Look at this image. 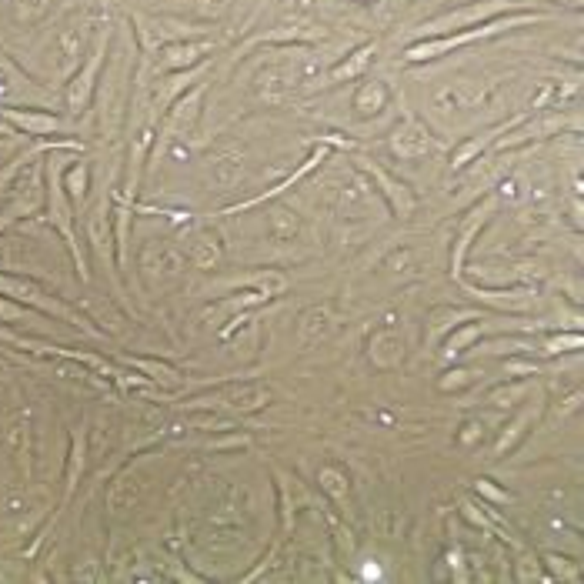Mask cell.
Returning a JSON list of instances; mask_svg holds the SVG:
<instances>
[{
	"instance_id": "5b68a950",
	"label": "cell",
	"mask_w": 584,
	"mask_h": 584,
	"mask_svg": "<svg viewBox=\"0 0 584 584\" xmlns=\"http://www.w3.org/2000/svg\"><path fill=\"white\" fill-rule=\"evenodd\" d=\"M0 294H4V298H11V301H17V304H31V308H37V311L54 314V318H61V321H67V324H74V328H81V331H87V334H97L94 324H87L74 308H67V304H61V301L54 298V294H47L41 284L27 281V277L0 274Z\"/></svg>"
},
{
	"instance_id": "d590c367",
	"label": "cell",
	"mask_w": 584,
	"mask_h": 584,
	"mask_svg": "<svg viewBox=\"0 0 584 584\" xmlns=\"http://www.w3.org/2000/svg\"><path fill=\"white\" fill-rule=\"evenodd\" d=\"M478 338H481V324H468L464 331H454L451 334L448 344H444V354H448V358H461V354L468 351Z\"/></svg>"
},
{
	"instance_id": "f546056e",
	"label": "cell",
	"mask_w": 584,
	"mask_h": 584,
	"mask_svg": "<svg viewBox=\"0 0 584 584\" xmlns=\"http://www.w3.org/2000/svg\"><path fill=\"white\" fill-rule=\"evenodd\" d=\"M87 187H91V167H87V161L64 167V191L71 197V204H84Z\"/></svg>"
},
{
	"instance_id": "2e32d148",
	"label": "cell",
	"mask_w": 584,
	"mask_h": 584,
	"mask_svg": "<svg viewBox=\"0 0 584 584\" xmlns=\"http://www.w3.org/2000/svg\"><path fill=\"white\" fill-rule=\"evenodd\" d=\"M107 207H111V201H107V194H101L91 204V211H87L84 224H87V241H91L97 261H104L107 267H111V261H114V231H111V221H107Z\"/></svg>"
},
{
	"instance_id": "60d3db41",
	"label": "cell",
	"mask_w": 584,
	"mask_h": 584,
	"mask_svg": "<svg viewBox=\"0 0 584 584\" xmlns=\"http://www.w3.org/2000/svg\"><path fill=\"white\" fill-rule=\"evenodd\" d=\"M187 4H191V11L204 14V17H221L231 11L234 0H187Z\"/></svg>"
},
{
	"instance_id": "30bf717a",
	"label": "cell",
	"mask_w": 584,
	"mask_h": 584,
	"mask_svg": "<svg viewBox=\"0 0 584 584\" xmlns=\"http://www.w3.org/2000/svg\"><path fill=\"white\" fill-rule=\"evenodd\" d=\"M214 51V41H201V37H187V41H171L157 47L154 67L157 74H171V71H191V67L204 64L207 54Z\"/></svg>"
},
{
	"instance_id": "bcb514c9",
	"label": "cell",
	"mask_w": 584,
	"mask_h": 584,
	"mask_svg": "<svg viewBox=\"0 0 584 584\" xmlns=\"http://www.w3.org/2000/svg\"><path fill=\"white\" fill-rule=\"evenodd\" d=\"M504 348V341H491L488 344V351H501ZM508 348L511 351H524V341H508Z\"/></svg>"
},
{
	"instance_id": "6da1fadb",
	"label": "cell",
	"mask_w": 584,
	"mask_h": 584,
	"mask_svg": "<svg viewBox=\"0 0 584 584\" xmlns=\"http://www.w3.org/2000/svg\"><path fill=\"white\" fill-rule=\"evenodd\" d=\"M548 14L541 11H518L508 17H498V21H488L481 27H468V31H454V34H441V37H418L414 44L404 47V61L408 64H428V61H441L444 54L458 51V47H468L474 41H484V37H498L504 31H514V27H528L544 21Z\"/></svg>"
},
{
	"instance_id": "e575fe53",
	"label": "cell",
	"mask_w": 584,
	"mask_h": 584,
	"mask_svg": "<svg viewBox=\"0 0 584 584\" xmlns=\"http://www.w3.org/2000/svg\"><path fill=\"white\" fill-rule=\"evenodd\" d=\"M81 471H84V441L74 438V448H71V464H67V494H64V504H71L77 484H81Z\"/></svg>"
},
{
	"instance_id": "8d00e7d4",
	"label": "cell",
	"mask_w": 584,
	"mask_h": 584,
	"mask_svg": "<svg viewBox=\"0 0 584 584\" xmlns=\"http://www.w3.org/2000/svg\"><path fill=\"white\" fill-rule=\"evenodd\" d=\"M131 364H134V368H141V371H147V374H151V378H154V381H161V384H167V388H177V381H181V378H177V371H174V368H167V364H161V361L134 358Z\"/></svg>"
},
{
	"instance_id": "ba28073f",
	"label": "cell",
	"mask_w": 584,
	"mask_h": 584,
	"mask_svg": "<svg viewBox=\"0 0 584 584\" xmlns=\"http://www.w3.org/2000/svg\"><path fill=\"white\" fill-rule=\"evenodd\" d=\"M201 104H204V81L177 97V101L161 114L164 121H161V131H157V151H164L171 141L184 137L187 131H194L197 117H201Z\"/></svg>"
},
{
	"instance_id": "83f0119b",
	"label": "cell",
	"mask_w": 584,
	"mask_h": 584,
	"mask_svg": "<svg viewBox=\"0 0 584 584\" xmlns=\"http://www.w3.org/2000/svg\"><path fill=\"white\" fill-rule=\"evenodd\" d=\"M511 124H514V121H511ZM511 124H498V127H491V131H484L481 137H471V141H464V144L458 147V151H454V161H451L454 171H461V167H468V164L474 161V157H478L488 144L498 141V137H501L504 131H508Z\"/></svg>"
},
{
	"instance_id": "44dd1931",
	"label": "cell",
	"mask_w": 584,
	"mask_h": 584,
	"mask_svg": "<svg viewBox=\"0 0 584 584\" xmlns=\"http://www.w3.org/2000/svg\"><path fill=\"white\" fill-rule=\"evenodd\" d=\"M324 157H328V151H324V147H318V151H311L308 157H304V164L298 167V171H294V174H287L281 184H277V187H271V191H267V194H257V197H251V201H244V204H237V207H231V211H227V214L247 211V207H257V204H264V201H267V197H277V194H284V191H287V187H294V184H298V181H301V177H308V174L314 171V167H318V164L324 161Z\"/></svg>"
},
{
	"instance_id": "4fadbf2b",
	"label": "cell",
	"mask_w": 584,
	"mask_h": 584,
	"mask_svg": "<svg viewBox=\"0 0 584 584\" xmlns=\"http://www.w3.org/2000/svg\"><path fill=\"white\" fill-rule=\"evenodd\" d=\"M484 104V91L474 87L471 81H458V84H448L434 94V111H438L444 121H461L464 114L478 111Z\"/></svg>"
},
{
	"instance_id": "ab89813d",
	"label": "cell",
	"mask_w": 584,
	"mask_h": 584,
	"mask_svg": "<svg viewBox=\"0 0 584 584\" xmlns=\"http://www.w3.org/2000/svg\"><path fill=\"white\" fill-rule=\"evenodd\" d=\"M581 344H584V338L578 331H574V334H554V338L544 341V351H548V354H564V351H578Z\"/></svg>"
},
{
	"instance_id": "f35d334b",
	"label": "cell",
	"mask_w": 584,
	"mask_h": 584,
	"mask_svg": "<svg viewBox=\"0 0 584 584\" xmlns=\"http://www.w3.org/2000/svg\"><path fill=\"white\" fill-rule=\"evenodd\" d=\"M0 321H11V324L27 321V324H34V321H41V314L21 308L17 301H4V298H0Z\"/></svg>"
},
{
	"instance_id": "b9f144b4",
	"label": "cell",
	"mask_w": 584,
	"mask_h": 584,
	"mask_svg": "<svg viewBox=\"0 0 584 584\" xmlns=\"http://www.w3.org/2000/svg\"><path fill=\"white\" fill-rule=\"evenodd\" d=\"M544 564L554 571V578L561 581H578V568H571L568 558H558V554H544Z\"/></svg>"
},
{
	"instance_id": "74e56055",
	"label": "cell",
	"mask_w": 584,
	"mask_h": 584,
	"mask_svg": "<svg viewBox=\"0 0 584 584\" xmlns=\"http://www.w3.org/2000/svg\"><path fill=\"white\" fill-rule=\"evenodd\" d=\"M531 421H534V411H524V414H521V418L511 424V431H504V434H501L498 448H494V458H501V454H504V451H508V448H514V441H518V438H521V434H524V431H528V424H531Z\"/></svg>"
},
{
	"instance_id": "277c9868",
	"label": "cell",
	"mask_w": 584,
	"mask_h": 584,
	"mask_svg": "<svg viewBox=\"0 0 584 584\" xmlns=\"http://www.w3.org/2000/svg\"><path fill=\"white\" fill-rule=\"evenodd\" d=\"M107 51H111V27H101L87 51L84 64L77 67V74L71 81L64 84V101H67V111L71 114H84L87 107L94 101V91H97V81H101V71H104V61H107Z\"/></svg>"
},
{
	"instance_id": "8fae6325",
	"label": "cell",
	"mask_w": 584,
	"mask_h": 584,
	"mask_svg": "<svg viewBox=\"0 0 584 584\" xmlns=\"http://www.w3.org/2000/svg\"><path fill=\"white\" fill-rule=\"evenodd\" d=\"M388 144H391V154L398 157V161H421V157L441 151V144L434 141V134L418 121V117H408L404 124L394 127Z\"/></svg>"
},
{
	"instance_id": "4dcf8cb0",
	"label": "cell",
	"mask_w": 584,
	"mask_h": 584,
	"mask_svg": "<svg viewBox=\"0 0 584 584\" xmlns=\"http://www.w3.org/2000/svg\"><path fill=\"white\" fill-rule=\"evenodd\" d=\"M244 164L237 161V154H224V157H211V181L217 187H231L241 181Z\"/></svg>"
},
{
	"instance_id": "836d02e7",
	"label": "cell",
	"mask_w": 584,
	"mask_h": 584,
	"mask_svg": "<svg viewBox=\"0 0 584 584\" xmlns=\"http://www.w3.org/2000/svg\"><path fill=\"white\" fill-rule=\"evenodd\" d=\"M318 481H321V488L331 494V501H338V504H348V474L338 471V468H321L318 471Z\"/></svg>"
},
{
	"instance_id": "7bdbcfd3",
	"label": "cell",
	"mask_w": 584,
	"mask_h": 584,
	"mask_svg": "<svg viewBox=\"0 0 584 584\" xmlns=\"http://www.w3.org/2000/svg\"><path fill=\"white\" fill-rule=\"evenodd\" d=\"M524 394H528V388H524V384H511V388L491 391V401L498 404V408H511V404H518V398H524Z\"/></svg>"
},
{
	"instance_id": "1f68e13d",
	"label": "cell",
	"mask_w": 584,
	"mask_h": 584,
	"mask_svg": "<svg viewBox=\"0 0 584 584\" xmlns=\"http://www.w3.org/2000/svg\"><path fill=\"white\" fill-rule=\"evenodd\" d=\"M7 7H11L17 24L31 27V24L44 21L47 17V11H51V0H7Z\"/></svg>"
},
{
	"instance_id": "d4e9b609",
	"label": "cell",
	"mask_w": 584,
	"mask_h": 584,
	"mask_svg": "<svg viewBox=\"0 0 584 584\" xmlns=\"http://www.w3.org/2000/svg\"><path fill=\"white\" fill-rule=\"evenodd\" d=\"M34 91V84L17 71V67L0 57V104H11V101H27V94Z\"/></svg>"
},
{
	"instance_id": "4316f807",
	"label": "cell",
	"mask_w": 584,
	"mask_h": 584,
	"mask_svg": "<svg viewBox=\"0 0 584 584\" xmlns=\"http://www.w3.org/2000/svg\"><path fill=\"white\" fill-rule=\"evenodd\" d=\"M234 287H254L257 294H264V298H277V294L287 291V277L281 271H254V274H244L231 281Z\"/></svg>"
},
{
	"instance_id": "8992f818",
	"label": "cell",
	"mask_w": 584,
	"mask_h": 584,
	"mask_svg": "<svg viewBox=\"0 0 584 584\" xmlns=\"http://www.w3.org/2000/svg\"><path fill=\"white\" fill-rule=\"evenodd\" d=\"M84 24L87 21L64 24L61 31L54 34L51 61H47V71H51V77H57L54 84H67L77 74V67L84 64Z\"/></svg>"
},
{
	"instance_id": "ac0fdd59",
	"label": "cell",
	"mask_w": 584,
	"mask_h": 584,
	"mask_svg": "<svg viewBox=\"0 0 584 584\" xmlns=\"http://www.w3.org/2000/svg\"><path fill=\"white\" fill-rule=\"evenodd\" d=\"M298 81H301L298 67L271 64V67H264V71L257 74V94H261L264 101H271V104H281V101H287V97L294 94Z\"/></svg>"
},
{
	"instance_id": "f6af8a7d",
	"label": "cell",
	"mask_w": 584,
	"mask_h": 584,
	"mask_svg": "<svg viewBox=\"0 0 584 584\" xmlns=\"http://www.w3.org/2000/svg\"><path fill=\"white\" fill-rule=\"evenodd\" d=\"M478 491H481V494H488V498H494V501H508V494L494 488L491 481H478Z\"/></svg>"
},
{
	"instance_id": "5bb4252c",
	"label": "cell",
	"mask_w": 584,
	"mask_h": 584,
	"mask_svg": "<svg viewBox=\"0 0 584 584\" xmlns=\"http://www.w3.org/2000/svg\"><path fill=\"white\" fill-rule=\"evenodd\" d=\"M207 67L211 64H197L191 71H171V74H157V84H154V94H151V104H154V114L161 117L167 107H171L177 97L191 91L194 84H201L207 77Z\"/></svg>"
},
{
	"instance_id": "3957f363",
	"label": "cell",
	"mask_w": 584,
	"mask_h": 584,
	"mask_svg": "<svg viewBox=\"0 0 584 584\" xmlns=\"http://www.w3.org/2000/svg\"><path fill=\"white\" fill-rule=\"evenodd\" d=\"M521 0H474L468 7H454V11H444L431 21H424L418 27V37H441L454 31H468V27H481L488 21H498V17L518 14Z\"/></svg>"
},
{
	"instance_id": "cb8c5ba5",
	"label": "cell",
	"mask_w": 584,
	"mask_h": 584,
	"mask_svg": "<svg viewBox=\"0 0 584 584\" xmlns=\"http://www.w3.org/2000/svg\"><path fill=\"white\" fill-rule=\"evenodd\" d=\"M187 257H191V264L197 267V271H214L224 257L221 241H217L211 231H197L191 237V251H187Z\"/></svg>"
},
{
	"instance_id": "484cf974",
	"label": "cell",
	"mask_w": 584,
	"mask_h": 584,
	"mask_svg": "<svg viewBox=\"0 0 584 584\" xmlns=\"http://www.w3.org/2000/svg\"><path fill=\"white\" fill-rule=\"evenodd\" d=\"M388 107V87L381 81H364L358 91H354V111L361 117H374Z\"/></svg>"
},
{
	"instance_id": "9c48e42d",
	"label": "cell",
	"mask_w": 584,
	"mask_h": 584,
	"mask_svg": "<svg viewBox=\"0 0 584 584\" xmlns=\"http://www.w3.org/2000/svg\"><path fill=\"white\" fill-rule=\"evenodd\" d=\"M354 167L371 177L374 187H378V194L388 201L391 214L398 217V221H408V217L414 214V207H418V197L411 194V187L404 181H398L391 171H384L381 164H374L371 157H354Z\"/></svg>"
},
{
	"instance_id": "52a82bcc",
	"label": "cell",
	"mask_w": 584,
	"mask_h": 584,
	"mask_svg": "<svg viewBox=\"0 0 584 584\" xmlns=\"http://www.w3.org/2000/svg\"><path fill=\"white\" fill-rule=\"evenodd\" d=\"M141 274L144 281L157 287V291H164V287H171L174 281H181L184 274V254L177 251L174 244L167 241H147L141 247Z\"/></svg>"
},
{
	"instance_id": "d6a6232c",
	"label": "cell",
	"mask_w": 584,
	"mask_h": 584,
	"mask_svg": "<svg viewBox=\"0 0 584 584\" xmlns=\"http://www.w3.org/2000/svg\"><path fill=\"white\" fill-rule=\"evenodd\" d=\"M267 224H271V234L277 241H294V234H298V214H291L287 207H274V211H267Z\"/></svg>"
},
{
	"instance_id": "f1b7e54d",
	"label": "cell",
	"mask_w": 584,
	"mask_h": 584,
	"mask_svg": "<svg viewBox=\"0 0 584 584\" xmlns=\"http://www.w3.org/2000/svg\"><path fill=\"white\" fill-rule=\"evenodd\" d=\"M341 211L348 217H368L374 211V194L371 187L364 184H351L341 191Z\"/></svg>"
},
{
	"instance_id": "7402d4cb",
	"label": "cell",
	"mask_w": 584,
	"mask_h": 584,
	"mask_svg": "<svg viewBox=\"0 0 584 584\" xmlns=\"http://www.w3.org/2000/svg\"><path fill=\"white\" fill-rule=\"evenodd\" d=\"M221 401L231 411L251 414V411H261V408H267V404H271V391L261 388V384H241V388H227L221 394Z\"/></svg>"
},
{
	"instance_id": "ee69618b",
	"label": "cell",
	"mask_w": 584,
	"mask_h": 584,
	"mask_svg": "<svg viewBox=\"0 0 584 584\" xmlns=\"http://www.w3.org/2000/svg\"><path fill=\"white\" fill-rule=\"evenodd\" d=\"M454 378H444L441 381V391H451V388H461V384L471 381V371H451Z\"/></svg>"
},
{
	"instance_id": "7a4b0ae2",
	"label": "cell",
	"mask_w": 584,
	"mask_h": 584,
	"mask_svg": "<svg viewBox=\"0 0 584 584\" xmlns=\"http://www.w3.org/2000/svg\"><path fill=\"white\" fill-rule=\"evenodd\" d=\"M67 157L61 154V147L44 161V194H47V217H51L54 231L64 237L67 251H71L77 271H81V281H91V274H87L84 267V254H81V244H77V234H74V204L71 197L64 191V164Z\"/></svg>"
},
{
	"instance_id": "ffe728a7",
	"label": "cell",
	"mask_w": 584,
	"mask_h": 584,
	"mask_svg": "<svg viewBox=\"0 0 584 584\" xmlns=\"http://www.w3.org/2000/svg\"><path fill=\"white\" fill-rule=\"evenodd\" d=\"M371 57H374V44H361L358 51L348 54L341 64H334V67H331L324 87H338V84H344V81H358V77H361L364 71H368Z\"/></svg>"
},
{
	"instance_id": "9a60e30c",
	"label": "cell",
	"mask_w": 584,
	"mask_h": 584,
	"mask_svg": "<svg viewBox=\"0 0 584 584\" xmlns=\"http://www.w3.org/2000/svg\"><path fill=\"white\" fill-rule=\"evenodd\" d=\"M578 127V121H568L564 114H544L538 117V121H514L508 127V137H498V147H524V144H531V141H544V137H551V134H558L564 131V127Z\"/></svg>"
},
{
	"instance_id": "e0dca14e",
	"label": "cell",
	"mask_w": 584,
	"mask_h": 584,
	"mask_svg": "<svg viewBox=\"0 0 584 584\" xmlns=\"http://www.w3.org/2000/svg\"><path fill=\"white\" fill-rule=\"evenodd\" d=\"M7 451L17 464V471L24 478H31V451H34V441H31V411H11L7 414Z\"/></svg>"
},
{
	"instance_id": "603a6c76",
	"label": "cell",
	"mask_w": 584,
	"mask_h": 584,
	"mask_svg": "<svg viewBox=\"0 0 584 584\" xmlns=\"http://www.w3.org/2000/svg\"><path fill=\"white\" fill-rule=\"evenodd\" d=\"M371 361L378 364V368H394V364L404 361V338L398 331L384 328L371 338Z\"/></svg>"
},
{
	"instance_id": "d6986e66",
	"label": "cell",
	"mask_w": 584,
	"mask_h": 584,
	"mask_svg": "<svg viewBox=\"0 0 584 584\" xmlns=\"http://www.w3.org/2000/svg\"><path fill=\"white\" fill-rule=\"evenodd\" d=\"M331 334H334V314H331V308H311V311L301 314L298 341H301L304 351H311V348H318V344L331 341Z\"/></svg>"
},
{
	"instance_id": "7c38bea8",
	"label": "cell",
	"mask_w": 584,
	"mask_h": 584,
	"mask_svg": "<svg viewBox=\"0 0 584 584\" xmlns=\"http://www.w3.org/2000/svg\"><path fill=\"white\" fill-rule=\"evenodd\" d=\"M0 121L17 127L21 134L31 137H54V134H67V124L51 111H37V107H7L0 104Z\"/></svg>"
}]
</instances>
